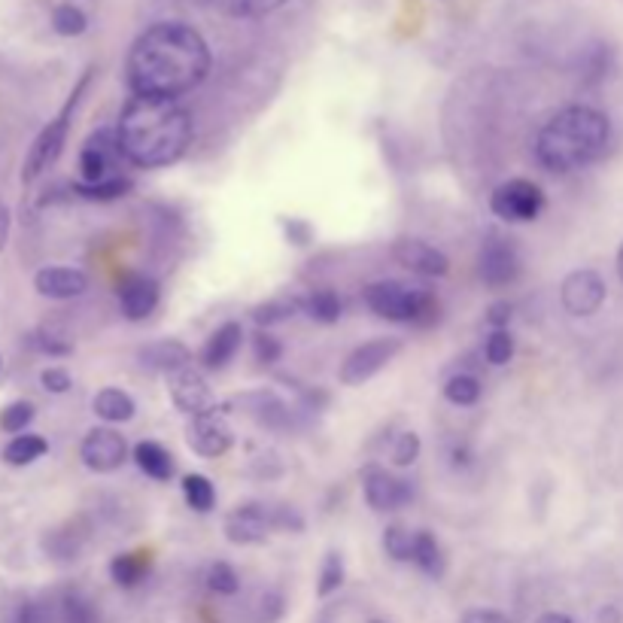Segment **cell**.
<instances>
[{
    "label": "cell",
    "instance_id": "41",
    "mask_svg": "<svg viewBox=\"0 0 623 623\" xmlns=\"http://www.w3.org/2000/svg\"><path fill=\"white\" fill-rule=\"evenodd\" d=\"M31 347H34L37 353H46V356H70V353H73V344H70L64 335L49 332V329H37V332L31 335Z\"/></svg>",
    "mask_w": 623,
    "mask_h": 623
},
{
    "label": "cell",
    "instance_id": "4",
    "mask_svg": "<svg viewBox=\"0 0 623 623\" xmlns=\"http://www.w3.org/2000/svg\"><path fill=\"white\" fill-rule=\"evenodd\" d=\"M362 304L386 323L429 329L441 320V301L432 289L405 286L399 280H374L362 289Z\"/></svg>",
    "mask_w": 623,
    "mask_h": 623
},
{
    "label": "cell",
    "instance_id": "13",
    "mask_svg": "<svg viewBox=\"0 0 623 623\" xmlns=\"http://www.w3.org/2000/svg\"><path fill=\"white\" fill-rule=\"evenodd\" d=\"M168 393H171V402L186 417H201V414L216 411L213 389H210L207 377L195 365H186V368H180V371H174L168 377Z\"/></svg>",
    "mask_w": 623,
    "mask_h": 623
},
{
    "label": "cell",
    "instance_id": "14",
    "mask_svg": "<svg viewBox=\"0 0 623 623\" xmlns=\"http://www.w3.org/2000/svg\"><path fill=\"white\" fill-rule=\"evenodd\" d=\"M80 459L86 469L98 472V475H110L116 469H122L128 459V441L125 435H119L110 426H98L92 429L83 444H80Z\"/></svg>",
    "mask_w": 623,
    "mask_h": 623
},
{
    "label": "cell",
    "instance_id": "51",
    "mask_svg": "<svg viewBox=\"0 0 623 623\" xmlns=\"http://www.w3.org/2000/svg\"><path fill=\"white\" fill-rule=\"evenodd\" d=\"M599 623H623L620 608H617V605H605V608L599 611Z\"/></svg>",
    "mask_w": 623,
    "mask_h": 623
},
{
    "label": "cell",
    "instance_id": "24",
    "mask_svg": "<svg viewBox=\"0 0 623 623\" xmlns=\"http://www.w3.org/2000/svg\"><path fill=\"white\" fill-rule=\"evenodd\" d=\"M149 566H152V554L149 551H128V554H119V557L110 560V578H113L116 587L131 590V587H137L146 578Z\"/></svg>",
    "mask_w": 623,
    "mask_h": 623
},
{
    "label": "cell",
    "instance_id": "22",
    "mask_svg": "<svg viewBox=\"0 0 623 623\" xmlns=\"http://www.w3.org/2000/svg\"><path fill=\"white\" fill-rule=\"evenodd\" d=\"M134 465L152 481H171L177 465H174V456L168 447H162L159 441H140L134 444Z\"/></svg>",
    "mask_w": 623,
    "mask_h": 623
},
{
    "label": "cell",
    "instance_id": "54",
    "mask_svg": "<svg viewBox=\"0 0 623 623\" xmlns=\"http://www.w3.org/2000/svg\"><path fill=\"white\" fill-rule=\"evenodd\" d=\"M374 623H377V620H374Z\"/></svg>",
    "mask_w": 623,
    "mask_h": 623
},
{
    "label": "cell",
    "instance_id": "46",
    "mask_svg": "<svg viewBox=\"0 0 623 623\" xmlns=\"http://www.w3.org/2000/svg\"><path fill=\"white\" fill-rule=\"evenodd\" d=\"M462 623H514V620L502 611H493V608H472L462 614Z\"/></svg>",
    "mask_w": 623,
    "mask_h": 623
},
{
    "label": "cell",
    "instance_id": "18",
    "mask_svg": "<svg viewBox=\"0 0 623 623\" xmlns=\"http://www.w3.org/2000/svg\"><path fill=\"white\" fill-rule=\"evenodd\" d=\"M34 289L43 295V298H52V301H70V298H80L89 292V277L86 271L80 268H64V265H49V268H40L34 274Z\"/></svg>",
    "mask_w": 623,
    "mask_h": 623
},
{
    "label": "cell",
    "instance_id": "30",
    "mask_svg": "<svg viewBox=\"0 0 623 623\" xmlns=\"http://www.w3.org/2000/svg\"><path fill=\"white\" fill-rule=\"evenodd\" d=\"M481 396H484V383L469 371H459L444 383V399L456 408H472L481 402Z\"/></svg>",
    "mask_w": 623,
    "mask_h": 623
},
{
    "label": "cell",
    "instance_id": "49",
    "mask_svg": "<svg viewBox=\"0 0 623 623\" xmlns=\"http://www.w3.org/2000/svg\"><path fill=\"white\" fill-rule=\"evenodd\" d=\"M10 228H13V213L4 201H0V250H4L10 241Z\"/></svg>",
    "mask_w": 623,
    "mask_h": 623
},
{
    "label": "cell",
    "instance_id": "1",
    "mask_svg": "<svg viewBox=\"0 0 623 623\" xmlns=\"http://www.w3.org/2000/svg\"><path fill=\"white\" fill-rule=\"evenodd\" d=\"M210 49L204 37L180 22L146 28L128 52V86L134 95L180 98L204 83Z\"/></svg>",
    "mask_w": 623,
    "mask_h": 623
},
{
    "label": "cell",
    "instance_id": "3",
    "mask_svg": "<svg viewBox=\"0 0 623 623\" xmlns=\"http://www.w3.org/2000/svg\"><path fill=\"white\" fill-rule=\"evenodd\" d=\"M611 122L605 113L575 104L554 113L535 134V162L548 174H575L608 149Z\"/></svg>",
    "mask_w": 623,
    "mask_h": 623
},
{
    "label": "cell",
    "instance_id": "8",
    "mask_svg": "<svg viewBox=\"0 0 623 623\" xmlns=\"http://www.w3.org/2000/svg\"><path fill=\"white\" fill-rule=\"evenodd\" d=\"M125 159L122 146H119V134L116 128H98L86 137L83 149H80V174L83 183H104L110 177H116V165Z\"/></svg>",
    "mask_w": 623,
    "mask_h": 623
},
{
    "label": "cell",
    "instance_id": "29",
    "mask_svg": "<svg viewBox=\"0 0 623 623\" xmlns=\"http://www.w3.org/2000/svg\"><path fill=\"white\" fill-rule=\"evenodd\" d=\"M131 189H134V183H131L128 177H122V174H116V177H110V180H104V183H73V186H70V192H73L76 198H83V201H98V204L119 201V198H125Z\"/></svg>",
    "mask_w": 623,
    "mask_h": 623
},
{
    "label": "cell",
    "instance_id": "35",
    "mask_svg": "<svg viewBox=\"0 0 623 623\" xmlns=\"http://www.w3.org/2000/svg\"><path fill=\"white\" fill-rule=\"evenodd\" d=\"M58 617L61 623H98V611L92 608V602L80 593H67L58 605Z\"/></svg>",
    "mask_w": 623,
    "mask_h": 623
},
{
    "label": "cell",
    "instance_id": "17",
    "mask_svg": "<svg viewBox=\"0 0 623 623\" xmlns=\"http://www.w3.org/2000/svg\"><path fill=\"white\" fill-rule=\"evenodd\" d=\"M116 295H119V307H122L125 320H131V323L146 320L152 310L159 307V301H162L159 283H155L152 277H146V274H128L119 283Z\"/></svg>",
    "mask_w": 623,
    "mask_h": 623
},
{
    "label": "cell",
    "instance_id": "15",
    "mask_svg": "<svg viewBox=\"0 0 623 623\" xmlns=\"http://www.w3.org/2000/svg\"><path fill=\"white\" fill-rule=\"evenodd\" d=\"M186 441L198 456L219 459L231 450V444H235V432H231V426L225 423V417L219 411H210L201 417H189Z\"/></svg>",
    "mask_w": 623,
    "mask_h": 623
},
{
    "label": "cell",
    "instance_id": "38",
    "mask_svg": "<svg viewBox=\"0 0 623 623\" xmlns=\"http://www.w3.org/2000/svg\"><path fill=\"white\" fill-rule=\"evenodd\" d=\"M207 587L216 593V596H235L241 590V575L235 572V566L231 563H213L207 569Z\"/></svg>",
    "mask_w": 623,
    "mask_h": 623
},
{
    "label": "cell",
    "instance_id": "42",
    "mask_svg": "<svg viewBox=\"0 0 623 623\" xmlns=\"http://www.w3.org/2000/svg\"><path fill=\"white\" fill-rule=\"evenodd\" d=\"M253 353H256V362L259 365H277L283 359V344L268 329H259L253 335Z\"/></svg>",
    "mask_w": 623,
    "mask_h": 623
},
{
    "label": "cell",
    "instance_id": "37",
    "mask_svg": "<svg viewBox=\"0 0 623 623\" xmlns=\"http://www.w3.org/2000/svg\"><path fill=\"white\" fill-rule=\"evenodd\" d=\"M514 350H517V341H514V335L508 332V329H496V332H490L487 335V341H484V356H487V362L490 365H508L511 359H514Z\"/></svg>",
    "mask_w": 623,
    "mask_h": 623
},
{
    "label": "cell",
    "instance_id": "43",
    "mask_svg": "<svg viewBox=\"0 0 623 623\" xmlns=\"http://www.w3.org/2000/svg\"><path fill=\"white\" fill-rule=\"evenodd\" d=\"M280 228H283L286 244H292V247H307L310 241H314V225H310L307 219H301V216H289V219L283 216Z\"/></svg>",
    "mask_w": 623,
    "mask_h": 623
},
{
    "label": "cell",
    "instance_id": "5",
    "mask_svg": "<svg viewBox=\"0 0 623 623\" xmlns=\"http://www.w3.org/2000/svg\"><path fill=\"white\" fill-rule=\"evenodd\" d=\"M92 76V73H89ZM89 76L86 80L76 86V92H73V98L64 104V110L34 137V143H31V149H28V155H25V168H22V183L28 186V183H34L46 168H52L58 159H61V152H64V143H67V134H70V116H73V110H76V104H80V98H83V92H86V86H89Z\"/></svg>",
    "mask_w": 623,
    "mask_h": 623
},
{
    "label": "cell",
    "instance_id": "25",
    "mask_svg": "<svg viewBox=\"0 0 623 623\" xmlns=\"http://www.w3.org/2000/svg\"><path fill=\"white\" fill-rule=\"evenodd\" d=\"M201 7L216 10L222 16H235V19H259L274 10H280L289 0H198Z\"/></svg>",
    "mask_w": 623,
    "mask_h": 623
},
{
    "label": "cell",
    "instance_id": "20",
    "mask_svg": "<svg viewBox=\"0 0 623 623\" xmlns=\"http://www.w3.org/2000/svg\"><path fill=\"white\" fill-rule=\"evenodd\" d=\"M235 405L241 408V414H247L259 426L274 429V432L289 429V423H292L289 405L280 396H274L271 389H259V393H244V396L235 399Z\"/></svg>",
    "mask_w": 623,
    "mask_h": 623
},
{
    "label": "cell",
    "instance_id": "12",
    "mask_svg": "<svg viewBox=\"0 0 623 623\" xmlns=\"http://www.w3.org/2000/svg\"><path fill=\"white\" fill-rule=\"evenodd\" d=\"M222 532L231 544H238V548L262 544L274 532V508L265 502H244L228 511Z\"/></svg>",
    "mask_w": 623,
    "mask_h": 623
},
{
    "label": "cell",
    "instance_id": "28",
    "mask_svg": "<svg viewBox=\"0 0 623 623\" xmlns=\"http://www.w3.org/2000/svg\"><path fill=\"white\" fill-rule=\"evenodd\" d=\"M298 310H304V298H271L265 304H256L253 307V323L259 329H271V326H280V323H289Z\"/></svg>",
    "mask_w": 623,
    "mask_h": 623
},
{
    "label": "cell",
    "instance_id": "11",
    "mask_svg": "<svg viewBox=\"0 0 623 623\" xmlns=\"http://www.w3.org/2000/svg\"><path fill=\"white\" fill-rule=\"evenodd\" d=\"M362 493H365L368 508L377 514H393L414 499L411 484L393 472H386L383 465H368L362 472Z\"/></svg>",
    "mask_w": 623,
    "mask_h": 623
},
{
    "label": "cell",
    "instance_id": "27",
    "mask_svg": "<svg viewBox=\"0 0 623 623\" xmlns=\"http://www.w3.org/2000/svg\"><path fill=\"white\" fill-rule=\"evenodd\" d=\"M304 314L320 323V326H335L344 314V304H341V295L329 286L323 289H314L307 298H304Z\"/></svg>",
    "mask_w": 623,
    "mask_h": 623
},
{
    "label": "cell",
    "instance_id": "36",
    "mask_svg": "<svg viewBox=\"0 0 623 623\" xmlns=\"http://www.w3.org/2000/svg\"><path fill=\"white\" fill-rule=\"evenodd\" d=\"M34 417H37V408L31 402L19 399V402H13V405H7L4 411H0V429L10 432V435H22L34 423Z\"/></svg>",
    "mask_w": 623,
    "mask_h": 623
},
{
    "label": "cell",
    "instance_id": "26",
    "mask_svg": "<svg viewBox=\"0 0 623 623\" xmlns=\"http://www.w3.org/2000/svg\"><path fill=\"white\" fill-rule=\"evenodd\" d=\"M414 566L429 575V578H444L447 572V557H444V548L441 541L432 535V532H417V541H414Z\"/></svg>",
    "mask_w": 623,
    "mask_h": 623
},
{
    "label": "cell",
    "instance_id": "39",
    "mask_svg": "<svg viewBox=\"0 0 623 623\" xmlns=\"http://www.w3.org/2000/svg\"><path fill=\"white\" fill-rule=\"evenodd\" d=\"M344 587V560L338 551H329L326 560H323V569H320V581H317V593L326 599L332 593H338Z\"/></svg>",
    "mask_w": 623,
    "mask_h": 623
},
{
    "label": "cell",
    "instance_id": "7",
    "mask_svg": "<svg viewBox=\"0 0 623 623\" xmlns=\"http://www.w3.org/2000/svg\"><path fill=\"white\" fill-rule=\"evenodd\" d=\"M399 353H402L399 338H371L344 356V362L338 368V380L344 386H362L365 380L380 374Z\"/></svg>",
    "mask_w": 623,
    "mask_h": 623
},
{
    "label": "cell",
    "instance_id": "2",
    "mask_svg": "<svg viewBox=\"0 0 623 623\" xmlns=\"http://www.w3.org/2000/svg\"><path fill=\"white\" fill-rule=\"evenodd\" d=\"M119 146L134 168H168L192 143V116L174 98L134 95L119 122Z\"/></svg>",
    "mask_w": 623,
    "mask_h": 623
},
{
    "label": "cell",
    "instance_id": "21",
    "mask_svg": "<svg viewBox=\"0 0 623 623\" xmlns=\"http://www.w3.org/2000/svg\"><path fill=\"white\" fill-rule=\"evenodd\" d=\"M241 344H244V326L235 323V320L222 323V326L204 341V347H201V353H198L201 368H207V371H222L231 359L238 356Z\"/></svg>",
    "mask_w": 623,
    "mask_h": 623
},
{
    "label": "cell",
    "instance_id": "45",
    "mask_svg": "<svg viewBox=\"0 0 623 623\" xmlns=\"http://www.w3.org/2000/svg\"><path fill=\"white\" fill-rule=\"evenodd\" d=\"M274 529H283V532H301L304 529V520L295 508L289 505H277L274 508Z\"/></svg>",
    "mask_w": 623,
    "mask_h": 623
},
{
    "label": "cell",
    "instance_id": "44",
    "mask_svg": "<svg viewBox=\"0 0 623 623\" xmlns=\"http://www.w3.org/2000/svg\"><path fill=\"white\" fill-rule=\"evenodd\" d=\"M40 386L46 389V393H52V396H64V393H70V389H73V377H70L67 368L52 365V368L40 371Z\"/></svg>",
    "mask_w": 623,
    "mask_h": 623
},
{
    "label": "cell",
    "instance_id": "40",
    "mask_svg": "<svg viewBox=\"0 0 623 623\" xmlns=\"http://www.w3.org/2000/svg\"><path fill=\"white\" fill-rule=\"evenodd\" d=\"M423 453V441L417 432H402L393 444V462L399 465V469H408V465H414Z\"/></svg>",
    "mask_w": 623,
    "mask_h": 623
},
{
    "label": "cell",
    "instance_id": "33",
    "mask_svg": "<svg viewBox=\"0 0 623 623\" xmlns=\"http://www.w3.org/2000/svg\"><path fill=\"white\" fill-rule=\"evenodd\" d=\"M183 499H186V505H189L192 511L207 514V511H213V505H216V487L210 484L207 475L192 472V475L183 478Z\"/></svg>",
    "mask_w": 623,
    "mask_h": 623
},
{
    "label": "cell",
    "instance_id": "10",
    "mask_svg": "<svg viewBox=\"0 0 623 623\" xmlns=\"http://www.w3.org/2000/svg\"><path fill=\"white\" fill-rule=\"evenodd\" d=\"M605 298H608L605 277L593 268H578V271L566 274V280L560 283V301L566 307V314H572V317L599 314Z\"/></svg>",
    "mask_w": 623,
    "mask_h": 623
},
{
    "label": "cell",
    "instance_id": "52",
    "mask_svg": "<svg viewBox=\"0 0 623 623\" xmlns=\"http://www.w3.org/2000/svg\"><path fill=\"white\" fill-rule=\"evenodd\" d=\"M617 277H620V283H623V244H620V250H617Z\"/></svg>",
    "mask_w": 623,
    "mask_h": 623
},
{
    "label": "cell",
    "instance_id": "23",
    "mask_svg": "<svg viewBox=\"0 0 623 623\" xmlns=\"http://www.w3.org/2000/svg\"><path fill=\"white\" fill-rule=\"evenodd\" d=\"M92 411L107 423V426H119V423H128L137 411L134 399L125 393V389H116V386H107L101 393L92 399Z\"/></svg>",
    "mask_w": 623,
    "mask_h": 623
},
{
    "label": "cell",
    "instance_id": "32",
    "mask_svg": "<svg viewBox=\"0 0 623 623\" xmlns=\"http://www.w3.org/2000/svg\"><path fill=\"white\" fill-rule=\"evenodd\" d=\"M414 541H417V532H411L402 523H393L383 529V551L396 563H414Z\"/></svg>",
    "mask_w": 623,
    "mask_h": 623
},
{
    "label": "cell",
    "instance_id": "6",
    "mask_svg": "<svg viewBox=\"0 0 623 623\" xmlns=\"http://www.w3.org/2000/svg\"><path fill=\"white\" fill-rule=\"evenodd\" d=\"M548 204L544 198V189L526 177H514V180H505L493 189L490 195V210L493 216H499L502 222H511V225H523V222H535Z\"/></svg>",
    "mask_w": 623,
    "mask_h": 623
},
{
    "label": "cell",
    "instance_id": "9",
    "mask_svg": "<svg viewBox=\"0 0 623 623\" xmlns=\"http://www.w3.org/2000/svg\"><path fill=\"white\" fill-rule=\"evenodd\" d=\"M520 271H523L520 253L508 238L490 235L481 244V250H478V277L487 289H505L511 283H517Z\"/></svg>",
    "mask_w": 623,
    "mask_h": 623
},
{
    "label": "cell",
    "instance_id": "16",
    "mask_svg": "<svg viewBox=\"0 0 623 623\" xmlns=\"http://www.w3.org/2000/svg\"><path fill=\"white\" fill-rule=\"evenodd\" d=\"M393 259L417 277H447L450 274V259L438 247H432L420 238H399L393 244Z\"/></svg>",
    "mask_w": 623,
    "mask_h": 623
},
{
    "label": "cell",
    "instance_id": "47",
    "mask_svg": "<svg viewBox=\"0 0 623 623\" xmlns=\"http://www.w3.org/2000/svg\"><path fill=\"white\" fill-rule=\"evenodd\" d=\"M511 304L508 301H496V304H490V310H487V326H493V332L496 329H508V323H511Z\"/></svg>",
    "mask_w": 623,
    "mask_h": 623
},
{
    "label": "cell",
    "instance_id": "34",
    "mask_svg": "<svg viewBox=\"0 0 623 623\" xmlns=\"http://www.w3.org/2000/svg\"><path fill=\"white\" fill-rule=\"evenodd\" d=\"M52 28H55V34H61V37H80V34H86L89 19H86V13H83L80 7L61 4V7H55V13H52Z\"/></svg>",
    "mask_w": 623,
    "mask_h": 623
},
{
    "label": "cell",
    "instance_id": "50",
    "mask_svg": "<svg viewBox=\"0 0 623 623\" xmlns=\"http://www.w3.org/2000/svg\"><path fill=\"white\" fill-rule=\"evenodd\" d=\"M535 623H575V620L563 611H544V614L535 617Z\"/></svg>",
    "mask_w": 623,
    "mask_h": 623
},
{
    "label": "cell",
    "instance_id": "48",
    "mask_svg": "<svg viewBox=\"0 0 623 623\" xmlns=\"http://www.w3.org/2000/svg\"><path fill=\"white\" fill-rule=\"evenodd\" d=\"M16 623H43V611L37 602H25L19 611H16Z\"/></svg>",
    "mask_w": 623,
    "mask_h": 623
},
{
    "label": "cell",
    "instance_id": "53",
    "mask_svg": "<svg viewBox=\"0 0 623 623\" xmlns=\"http://www.w3.org/2000/svg\"><path fill=\"white\" fill-rule=\"evenodd\" d=\"M0 368H4V359H0Z\"/></svg>",
    "mask_w": 623,
    "mask_h": 623
},
{
    "label": "cell",
    "instance_id": "19",
    "mask_svg": "<svg viewBox=\"0 0 623 623\" xmlns=\"http://www.w3.org/2000/svg\"><path fill=\"white\" fill-rule=\"evenodd\" d=\"M137 362H140L143 371L171 377L174 371L192 365V350L177 338H159V341H149L137 350Z\"/></svg>",
    "mask_w": 623,
    "mask_h": 623
},
{
    "label": "cell",
    "instance_id": "31",
    "mask_svg": "<svg viewBox=\"0 0 623 623\" xmlns=\"http://www.w3.org/2000/svg\"><path fill=\"white\" fill-rule=\"evenodd\" d=\"M49 453V441L43 438V435H31V432H22V435H16L7 447H4V459L10 462V465H31V462H37L40 456H46Z\"/></svg>",
    "mask_w": 623,
    "mask_h": 623
}]
</instances>
